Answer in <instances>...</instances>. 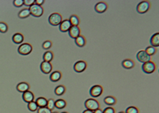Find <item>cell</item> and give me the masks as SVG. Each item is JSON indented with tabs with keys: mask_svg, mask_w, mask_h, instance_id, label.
<instances>
[{
	"mask_svg": "<svg viewBox=\"0 0 159 113\" xmlns=\"http://www.w3.org/2000/svg\"><path fill=\"white\" fill-rule=\"evenodd\" d=\"M69 22L71 26H78L79 24V18L76 15H71L69 18Z\"/></svg>",
	"mask_w": 159,
	"mask_h": 113,
	"instance_id": "25",
	"label": "cell"
},
{
	"mask_svg": "<svg viewBox=\"0 0 159 113\" xmlns=\"http://www.w3.org/2000/svg\"><path fill=\"white\" fill-rule=\"evenodd\" d=\"M75 44L78 46V47H83L85 45H86V39H85L83 36H79L75 39Z\"/></svg>",
	"mask_w": 159,
	"mask_h": 113,
	"instance_id": "23",
	"label": "cell"
},
{
	"mask_svg": "<svg viewBox=\"0 0 159 113\" xmlns=\"http://www.w3.org/2000/svg\"><path fill=\"white\" fill-rule=\"evenodd\" d=\"M8 30V26L6 23L3 22H0V32L1 33H6Z\"/></svg>",
	"mask_w": 159,
	"mask_h": 113,
	"instance_id": "31",
	"label": "cell"
},
{
	"mask_svg": "<svg viewBox=\"0 0 159 113\" xmlns=\"http://www.w3.org/2000/svg\"><path fill=\"white\" fill-rule=\"evenodd\" d=\"M66 106V102L63 99H58L55 101V108L57 109H63Z\"/></svg>",
	"mask_w": 159,
	"mask_h": 113,
	"instance_id": "20",
	"label": "cell"
},
{
	"mask_svg": "<svg viewBox=\"0 0 159 113\" xmlns=\"http://www.w3.org/2000/svg\"><path fill=\"white\" fill-rule=\"evenodd\" d=\"M71 27V25L70 24L69 20H64L60 24V31L62 32H68V31Z\"/></svg>",
	"mask_w": 159,
	"mask_h": 113,
	"instance_id": "14",
	"label": "cell"
},
{
	"mask_svg": "<svg viewBox=\"0 0 159 113\" xmlns=\"http://www.w3.org/2000/svg\"><path fill=\"white\" fill-rule=\"evenodd\" d=\"M125 113H138V109L134 106H130L127 108Z\"/></svg>",
	"mask_w": 159,
	"mask_h": 113,
	"instance_id": "32",
	"label": "cell"
},
{
	"mask_svg": "<svg viewBox=\"0 0 159 113\" xmlns=\"http://www.w3.org/2000/svg\"><path fill=\"white\" fill-rule=\"evenodd\" d=\"M150 3L147 1H143V2H140L138 3V6L136 7V9H137V12L140 14H143V13H146L150 9Z\"/></svg>",
	"mask_w": 159,
	"mask_h": 113,
	"instance_id": "6",
	"label": "cell"
},
{
	"mask_svg": "<svg viewBox=\"0 0 159 113\" xmlns=\"http://www.w3.org/2000/svg\"><path fill=\"white\" fill-rule=\"evenodd\" d=\"M145 52H146V54L147 55H149L150 57H151L152 55H154L155 53H156V49L153 46H148V47L146 48V50H145Z\"/></svg>",
	"mask_w": 159,
	"mask_h": 113,
	"instance_id": "29",
	"label": "cell"
},
{
	"mask_svg": "<svg viewBox=\"0 0 159 113\" xmlns=\"http://www.w3.org/2000/svg\"><path fill=\"white\" fill-rule=\"evenodd\" d=\"M93 113H103V112H102L100 108H98V109H97V110H95L94 112H93Z\"/></svg>",
	"mask_w": 159,
	"mask_h": 113,
	"instance_id": "39",
	"label": "cell"
},
{
	"mask_svg": "<svg viewBox=\"0 0 159 113\" xmlns=\"http://www.w3.org/2000/svg\"><path fill=\"white\" fill-rule=\"evenodd\" d=\"M63 21V18H62V16L58 13H51L49 17H48V22L49 24L52 25V26H57V25H60V23Z\"/></svg>",
	"mask_w": 159,
	"mask_h": 113,
	"instance_id": "2",
	"label": "cell"
},
{
	"mask_svg": "<svg viewBox=\"0 0 159 113\" xmlns=\"http://www.w3.org/2000/svg\"><path fill=\"white\" fill-rule=\"evenodd\" d=\"M40 71H42L44 74L48 75L52 70V65H51V63L49 62H45V61H42L40 64Z\"/></svg>",
	"mask_w": 159,
	"mask_h": 113,
	"instance_id": "11",
	"label": "cell"
},
{
	"mask_svg": "<svg viewBox=\"0 0 159 113\" xmlns=\"http://www.w3.org/2000/svg\"><path fill=\"white\" fill-rule=\"evenodd\" d=\"M61 78H62V74H61V72L59 71H55L53 72H51V75H50V80L51 82H53V83H56V82H58V81H60L61 79Z\"/></svg>",
	"mask_w": 159,
	"mask_h": 113,
	"instance_id": "17",
	"label": "cell"
},
{
	"mask_svg": "<svg viewBox=\"0 0 159 113\" xmlns=\"http://www.w3.org/2000/svg\"><path fill=\"white\" fill-rule=\"evenodd\" d=\"M102 92H103V88L99 85H94L90 89V94L93 98H98L101 95Z\"/></svg>",
	"mask_w": 159,
	"mask_h": 113,
	"instance_id": "7",
	"label": "cell"
},
{
	"mask_svg": "<svg viewBox=\"0 0 159 113\" xmlns=\"http://www.w3.org/2000/svg\"><path fill=\"white\" fill-rule=\"evenodd\" d=\"M68 34L71 39H75L80 36V28H78V26H71L68 31Z\"/></svg>",
	"mask_w": 159,
	"mask_h": 113,
	"instance_id": "12",
	"label": "cell"
},
{
	"mask_svg": "<svg viewBox=\"0 0 159 113\" xmlns=\"http://www.w3.org/2000/svg\"><path fill=\"white\" fill-rule=\"evenodd\" d=\"M37 113H51V111L49 110L47 107L38 108Z\"/></svg>",
	"mask_w": 159,
	"mask_h": 113,
	"instance_id": "35",
	"label": "cell"
},
{
	"mask_svg": "<svg viewBox=\"0 0 159 113\" xmlns=\"http://www.w3.org/2000/svg\"><path fill=\"white\" fill-rule=\"evenodd\" d=\"M13 4L15 7H21L24 5V0H14L13 2Z\"/></svg>",
	"mask_w": 159,
	"mask_h": 113,
	"instance_id": "33",
	"label": "cell"
},
{
	"mask_svg": "<svg viewBox=\"0 0 159 113\" xmlns=\"http://www.w3.org/2000/svg\"><path fill=\"white\" fill-rule=\"evenodd\" d=\"M28 109L30 112H36L38 109V106L35 101H32L30 103H28Z\"/></svg>",
	"mask_w": 159,
	"mask_h": 113,
	"instance_id": "28",
	"label": "cell"
},
{
	"mask_svg": "<svg viewBox=\"0 0 159 113\" xmlns=\"http://www.w3.org/2000/svg\"><path fill=\"white\" fill-rule=\"evenodd\" d=\"M86 62H85L83 61H78L74 65V70L78 73H81L86 69Z\"/></svg>",
	"mask_w": 159,
	"mask_h": 113,
	"instance_id": "9",
	"label": "cell"
},
{
	"mask_svg": "<svg viewBox=\"0 0 159 113\" xmlns=\"http://www.w3.org/2000/svg\"><path fill=\"white\" fill-rule=\"evenodd\" d=\"M104 102H105V104H107L108 106H112L117 103V100L112 96H108V97L104 98Z\"/></svg>",
	"mask_w": 159,
	"mask_h": 113,
	"instance_id": "22",
	"label": "cell"
},
{
	"mask_svg": "<svg viewBox=\"0 0 159 113\" xmlns=\"http://www.w3.org/2000/svg\"><path fill=\"white\" fill-rule=\"evenodd\" d=\"M33 50V47L29 43H22L19 46L18 49V54L23 55V56H26L32 52Z\"/></svg>",
	"mask_w": 159,
	"mask_h": 113,
	"instance_id": "4",
	"label": "cell"
},
{
	"mask_svg": "<svg viewBox=\"0 0 159 113\" xmlns=\"http://www.w3.org/2000/svg\"><path fill=\"white\" fill-rule=\"evenodd\" d=\"M151 46L153 47H158L159 46V33L157 32L155 34H154L153 36H151L150 40Z\"/></svg>",
	"mask_w": 159,
	"mask_h": 113,
	"instance_id": "16",
	"label": "cell"
},
{
	"mask_svg": "<svg viewBox=\"0 0 159 113\" xmlns=\"http://www.w3.org/2000/svg\"><path fill=\"white\" fill-rule=\"evenodd\" d=\"M108 9V5L105 2H99L97 3L94 6V9L98 13H105Z\"/></svg>",
	"mask_w": 159,
	"mask_h": 113,
	"instance_id": "10",
	"label": "cell"
},
{
	"mask_svg": "<svg viewBox=\"0 0 159 113\" xmlns=\"http://www.w3.org/2000/svg\"><path fill=\"white\" fill-rule=\"evenodd\" d=\"M85 107L86 109L90 111H93L94 112L97 109H98L100 107L99 102L96 101L95 99L90 98L87 99L86 101H85Z\"/></svg>",
	"mask_w": 159,
	"mask_h": 113,
	"instance_id": "3",
	"label": "cell"
},
{
	"mask_svg": "<svg viewBox=\"0 0 159 113\" xmlns=\"http://www.w3.org/2000/svg\"><path fill=\"white\" fill-rule=\"evenodd\" d=\"M51 113H58V112H51Z\"/></svg>",
	"mask_w": 159,
	"mask_h": 113,
	"instance_id": "42",
	"label": "cell"
},
{
	"mask_svg": "<svg viewBox=\"0 0 159 113\" xmlns=\"http://www.w3.org/2000/svg\"><path fill=\"white\" fill-rule=\"evenodd\" d=\"M16 89H17L18 92L23 93L26 92V91H28L29 89V85L27 83H25V82H21V83L17 85Z\"/></svg>",
	"mask_w": 159,
	"mask_h": 113,
	"instance_id": "15",
	"label": "cell"
},
{
	"mask_svg": "<svg viewBox=\"0 0 159 113\" xmlns=\"http://www.w3.org/2000/svg\"><path fill=\"white\" fill-rule=\"evenodd\" d=\"M29 9L30 15H32L35 17H40L44 14V9L42 6L36 5L35 3L30 6Z\"/></svg>",
	"mask_w": 159,
	"mask_h": 113,
	"instance_id": "1",
	"label": "cell"
},
{
	"mask_svg": "<svg viewBox=\"0 0 159 113\" xmlns=\"http://www.w3.org/2000/svg\"><path fill=\"white\" fill-rule=\"evenodd\" d=\"M82 113H93V111H90V110H88V109H86V110H85Z\"/></svg>",
	"mask_w": 159,
	"mask_h": 113,
	"instance_id": "40",
	"label": "cell"
},
{
	"mask_svg": "<svg viewBox=\"0 0 159 113\" xmlns=\"http://www.w3.org/2000/svg\"><path fill=\"white\" fill-rule=\"evenodd\" d=\"M121 65H122V67L125 69H132L134 68L135 63H134V61L132 60L126 59L123 60L122 63H121Z\"/></svg>",
	"mask_w": 159,
	"mask_h": 113,
	"instance_id": "18",
	"label": "cell"
},
{
	"mask_svg": "<svg viewBox=\"0 0 159 113\" xmlns=\"http://www.w3.org/2000/svg\"><path fill=\"white\" fill-rule=\"evenodd\" d=\"M62 113H67V112H62Z\"/></svg>",
	"mask_w": 159,
	"mask_h": 113,
	"instance_id": "43",
	"label": "cell"
},
{
	"mask_svg": "<svg viewBox=\"0 0 159 113\" xmlns=\"http://www.w3.org/2000/svg\"><path fill=\"white\" fill-rule=\"evenodd\" d=\"M44 3H45V0H35V4L38 6H41Z\"/></svg>",
	"mask_w": 159,
	"mask_h": 113,
	"instance_id": "38",
	"label": "cell"
},
{
	"mask_svg": "<svg viewBox=\"0 0 159 113\" xmlns=\"http://www.w3.org/2000/svg\"><path fill=\"white\" fill-rule=\"evenodd\" d=\"M65 91H66V88L63 86H61V85L56 86V89H55V93H56V95L57 96L63 95V93H65Z\"/></svg>",
	"mask_w": 159,
	"mask_h": 113,
	"instance_id": "27",
	"label": "cell"
},
{
	"mask_svg": "<svg viewBox=\"0 0 159 113\" xmlns=\"http://www.w3.org/2000/svg\"><path fill=\"white\" fill-rule=\"evenodd\" d=\"M53 54L51 53V51H47V52H45L44 55H43V61H45V62H51V61L53 60Z\"/></svg>",
	"mask_w": 159,
	"mask_h": 113,
	"instance_id": "24",
	"label": "cell"
},
{
	"mask_svg": "<svg viewBox=\"0 0 159 113\" xmlns=\"http://www.w3.org/2000/svg\"><path fill=\"white\" fill-rule=\"evenodd\" d=\"M102 112H103V113H115L114 108L112 107L106 108H105Z\"/></svg>",
	"mask_w": 159,
	"mask_h": 113,
	"instance_id": "37",
	"label": "cell"
},
{
	"mask_svg": "<svg viewBox=\"0 0 159 113\" xmlns=\"http://www.w3.org/2000/svg\"><path fill=\"white\" fill-rule=\"evenodd\" d=\"M142 69H143V71H144L145 73L151 74V73H153L154 71H155V70H156V65H155V64L153 61H150L148 62L143 64Z\"/></svg>",
	"mask_w": 159,
	"mask_h": 113,
	"instance_id": "5",
	"label": "cell"
},
{
	"mask_svg": "<svg viewBox=\"0 0 159 113\" xmlns=\"http://www.w3.org/2000/svg\"><path fill=\"white\" fill-rule=\"evenodd\" d=\"M37 104L38 108H43L46 107L47 106V103H48V100L43 97H40L36 99V101H35Z\"/></svg>",
	"mask_w": 159,
	"mask_h": 113,
	"instance_id": "21",
	"label": "cell"
},
{
	"mask_svg": "<svg viewBox=\"0 0 159 113\" xmlns=\"http://www.w3.org/2000/svg\"><path fill=\"white\" fill-rule=\"evenodd\" d=\"M35 3V0H24V5L26 6H31Z\"/></svg>",
	"mask_w": 159,
	"mask_h": 113,
	"instance_id": "36",
	"label": "cell"
},
{
	"mask_svg": "<svg viewBox=\"0 0 159 113\" xmlns=\"http://www.w3.org/2000/svg\"><path fill=\"white\" fill-rule=\"evenodd\" d=\"M30 16V12L29 9H22L18 13V17L21 19H25V18L29 17Z\"/></svg>",
	"mask_w": 159,
	"mask_h": 113,
	"instance_id": "26",
	"label": "cell"
},
{
	"mask_svg": "<svg viewBox=\"0 0 159 113\" xmlns=\"http://www.w3.org/2000/svg\"><path fill=\"white\" fill-rule=\"evenodd\" d=\"M12 40L15 44H21L24 41V36L21 33H16L13 36Z\"/></svg>",
	"mask_w": 159,
	"mask_h": 113,
	"instance_id": "19",
	"label": "cell"
},
{
	"mask_svg": "<svg viewBox=\"0 0 159 113\" xmlns=\"http://www.w3.org/2000/svg\"><path fill=\"white\" fill-rule=\"evenodd\" d=\"M136 57H137V60H138V61L140 63H143V64L150 61V58H151V57L147 55L144 50L138 51L137 54H136Z\"/></svg>",
	"mask_w": 159,
	"mask_h": 113,
	"instance_id": "8",
	"label": "cell"
},
{
	"mask_svg": "<svg viewBox=\"0 0 159 113\" xmlns=\"http://www.w3.org/2000/svg\"><path fill=\"white\" fill-rule=\"evenodd\" d=\"M51 46H52V44H51V41H45L44 43L42 44V47L44 50H49L50 48L51 47Z\"/></svg>",
	"mask_w": 159,
	"mask_h": 113,
	"instance_id": "34",
	"label": "cell"
},
{
	"mask_svg": "<svg viewBox=\"0 0 159 113\" xmlns=\"http://www.w3.org/2000/svg\"><path fill=\"white\" fill-rule=\"evenodd\" d=\"M48 109L50 111H52L55 108V101L53 99H49L48 100V103H47V106Z\"/></svg>",
	"mask_w": 159,
	"mask_h": 113,
	"instance_id": "30",
	"label": "cell"
},
{
	"mask_svg": "<svg viewBox=\"0 0 159 113\" xmlns=\"http://www.w3.org/2000/svg\"><path fill=\"white\" fill-rule=\"evenodd\" d=\"M22 99L26 103H30L32 101H34V94L33 93L28 90L26 92H25L22 93Z\"/></svg>",
	"mask_w": 159,
	"mask_h": 113,
	"instance_id": "13",
	"label": "cell"
},
{
	"mask_svg": "<svg viewBox=\"0 0 159 113\" xmlns=\"http://www.w3.org/2000/svg\"><path fill=\"white\" fill-rule=\"evenodd\" d=\"M119 113H125V112H120Z\"/></svg>",
	"mask_w": 159,
	"mask_h": 113,
	"instance_id": "41",
	"label": "cell"
}]
</instances>
